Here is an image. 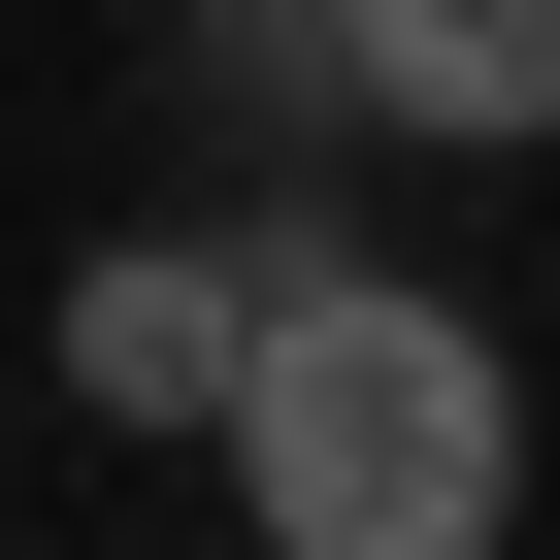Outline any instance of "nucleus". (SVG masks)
I'll use <instances>...</instances> for the list:
<instances>
[{
	"mask_svg": "<svg viewBox=\"0 0 560 560\" xmlns=\"http://www.w3.org/2000/svg\"><path fill=\"white\" fill-rule=\"evenodd\" d=\"M231 363H264V264H231V231L67 264V396H100V429H231Z\"/></svg>",
	"mask_w": 560,
	"mask_h": 560,
	"instance_id": "nucleus-2",
	"label": "nucleus"
},
{
	"mask_svg": "<svg viewBox=\"0 0 560 560\" xmlns=\"http://www.w3.org/2000/svg\"><path fill=\"white\" fill-rule=\"evenodd\" d=\"M231 494L298 560H494L527 527V363L462 298H396V264L264 231V363H231Z\"/></svg>",
	"mask_w": 560,
	"mask_h": 560,
	"instance_id": "nucleus-1",
	"label": "nucleus"
},
{
	"mask_svg": "<svg viewBox=\"0 0 560 560\" xmlns=\"http://www.w3.org/2000/svg\"><path fill=\"white\" fill-rule=\"evenodd\" d=\"M330 100L429 132V165H494V132H560V0H330Z\"/></svg>",
	"mask_w": 560,
	"mask_h": 560,
	"instance_id": "nucleus-3",
	"label": "nucleus"
}]
</instances>
